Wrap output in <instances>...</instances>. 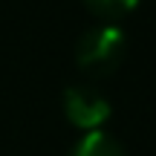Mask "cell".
I'll return each mask as SVG.
<instances>
[{
	"label": "cell",
	"instance_id": "4",
	"mask_svg": "<svg viewBox=\"0 0 156 156\" xmlns=\"http://www.w3.org/2000/svg\"><path fill=\"white\" fill-rule=\"evenodd\" d=\"M90 9L95 12L98 17H107V20H116V17L127 15L139 0H84Z\"/></svg>",
	"mask_w": 156,
	"mask_h": 156
},
{
	"label": "cell",
	"instance_id": "3",
	"mask_svg": "<svg viewBox=\"0 0 156 156\" xmlns=\"http://www.w3.org/2000/svg\"><path fill=\"white\" fill-rule=\"evenodd\" d=\"M73 156H124V147L119 145L113 136L107 133H87L81 142L75 145Z\"/></svg>",
	"mask_w": 156,
	"mask_h": 156
},
{
	"label": "cell",
	"instance_id": "2",
	"mask_svg": "<svg viewBox=\"0 0 156 156\" xmlns=\"http://www.w3.org/2000/svg\"><path fill=\"white\" fill-rule=\"evenodd\" d=\"M64 110H67L69 122H73L75 127H87V130H93L95 124H101L110 116L107 98L101 93H95V90H87V87L67 90V95H64Z\"/></svg>",
	"mask_w": 156,
	"mask_h": 156
},
{
	"label": "cell",
	"instance_id": "1",
	"mask_svg": "<svg viewBox=\"0 0 156 156\" xmlns=\"http://www.w3.org/2000/svg\"><path fill=\"white\" fill-rule=\"evenodd\" d=\"M127 41L116 26H98L90 29L75 46V61L87 75H110L119 64L124 61Z\"/></svg>",
	"mask_w": 156,
	"mask_h": 156
}]
</instances>
